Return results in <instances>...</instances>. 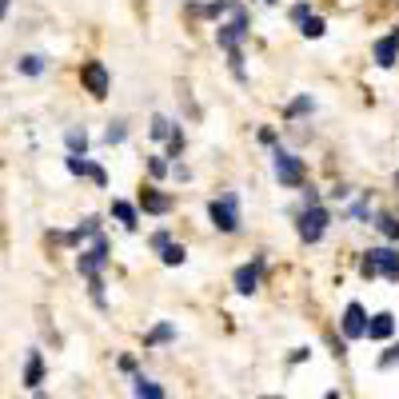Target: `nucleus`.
I'll use <instances>...</instances> for the list:
<instances>
[{
  "label": "nucleus",
  "instance_id": "f257e3e1",
  "mask_svg": "<svg viewBox=\"0 0 399 399\" xmlns=\"http://www.w3.org/2000/svg\"><path fill=\"white\" fill-rule=\"evenodd\" d=\"M272 176H276V184L280 188H304L307 184V164L304 156H296V152H287V148H272Z\"/></svg>",
  "mask_w": 399,
  "mask_h": 399
},
{
  "label": "nucleus",
  "instance_id": "423d86ee",
  "mask_svg": "<svg viewBox=\"0 0 399 399\" xmlns=\"http://www.w3.org/2000/svg\"><path fill=\"white\" fill-rule=\"evenodd\" d=\"M80 84L88 88V96L104 100L108 88H112V72H108V64H100V60H88V64H80Z\"/></svg>",
  "mask_w": 399,
  "mask_h": 399
},
{
  "label": "nucleus",
  "instance_id": "72a5a7b5",
  "mask_svg": "<svg viewBox=\"0 0 399 399\" xmlns=\"http://www.w3.org/2000/svg\"><path fill=\"white\" fill-rule=\"evenodd\" d=\"M92 184H96V188H104V184H108V172H104L100 164H92Z\"/></svg>",
  "mask_w": 399,
  "mask_h": 399
},
{
  "label": "nucleus",
  "instance_id": "39448f33",
  "mask_svg": "<svg viewBox=\"0 0 399 399\" xmlns=\"http://www.w3.org/2000/svg\"><path fill=\"white\" fill-rule=\"evenodd\" d=\"M248 28H252V21H248V12H244V8H232V16H228V24H220V28H216V44L232 52V48H240V44H244Z\"/></svg>",
  "mask_w": 399,
  "mask_h": 399
},
{
  "label": "nucleus",
  "instance_id": "f704fd0d",
  "mask_svg": "<svg viewBox=\"0 0 399 399\" xmlns=\"http://www.w3.org/2000/svg\"><path fill=\"white\" fill-rule=\"evenodd\" d=\"M168 244H172V232H156V235H152V248H156V252L168 248Z\"/></svg>",
  "mask_w": 399,
  "mask_h": 399
},
{
  "label": "nucleus",
  "instance_id": "58836bf2",
  "mask_svg": "<svg viewBox=\"0 0 399 399\" xmlns=\"http://www.w3.org/2000/svg\"><path fill=\"white\" fill-rule=\"evenodd\" d=\"M263 4H276V0H263Z\"/></svg>",
  "mask_w": 399,
  "mask_h": 399
},
{
  "label": "nucleus",
  "instance_id": "4468645a",
  "mask_svg": "<svg viewBox=\"0 0 399 399\" xmlns=\"http://www.w3.org/2000/svg\"><path fill=\"white\" fill-rule=\"evenodd\" d=\"M40 379H44V359H40V352L28 355V368H24V387H40Z\"/></svg>",
  "mask_w": 399,
  "mask_h": 399
},
{
  "label": "nucleus",
  "instance_id": "4be33fe9",
  "mask_svg": "<svg viewBox=\"0 0 399 399\" xmlns=\"http://www.w3.org/2000/svg\"><path fill=\"white\" fill-rule=\"evenodd\" d=\"M64 140H68V156H84V148H88V132H84V128H80V132L72 128Z\"/></svg>",
  "mask_w": 399,
  "mask_h": 399
},
{
  "label": "nucleus",
  "instance_id": "a878e982",
  "mask_svg": "<svg viewBox=\"0 0 399 399\" xmlns=\"http://www.w3.org/2000/svg\"><path fill=\"white\" fill-rule=\"evenodd\" d=\"M16 68H21L24 76H40V72H44V56H24Z\"/></svg>",
  "mask_w": 399,
  "mask_h": 399
},
{
  "label": "nucleus",
  "instance_id": "b1692460",
  "mask_svg": "<svg viewBox=\"0 0 399 399\" xmlns=\"http://www.w3.org/2000/svg\"><path fill=\"white\" fill-rule=\"evenodd\" d=\"M168 172H172V168H168V156H148V176H152V180H164Z\"/></svg>",
  "mask_w": 399,
  "mask_h": 399
},
{
  "label": "nucleus",
  "instance_id": "a211bd4d",
  "mask_svg": "<svg viewBox=\"0 0 399 399\" xmlns=\"http://www.w3.org/2000/svg\"><path fill=\"white\" fill-rule=\"evenodd\" d=\"M172 128H176V124L156 112V116H152V128H148V136H152V140H168V136H172Z\"/></svg>",
  "mask_w": 399,
  "mask_h": 399
},
{
  "label": "nucleus",
  "instance_id": "c9c22d12",
  "mask_svg": "<svg viewBox=\"0 0 399 399\" xmlns=\"http://www.w3.org/2000/svg\"><path fill=\"white\" fill-rule=\"evenodd\" d=\"M8 4H12V0H0V21H4V12H8Z\"/></svg>",
  "mask_w": 399,
  "mask_h": 399
},
{
  "label": "nucleus",
  "instance_id": "dca6fc26",
  "mask_svg": "<svg viewBox=\"0 0 399 399\" xmlns=\"http://www.w3.org/2000/svg\"><path fill=\"white\" fill-rule=\"evenodd\" d=\"M132 387H136V399H168L164 387H160L156 379H148V376H136V383H132Z\"/></svg>",
  "mask_w": 399,
  "mask_h": 399
},
{
  "label": "nucleus",
  "instance_id": "5701e85b",
  "mask_svg": "<svg viewBox=\"0 0 399 399\" xmlns=\"http://www.w3.org/2000/svg\"><path fill=\"white\" fill-rule=\"evenodd\" d=\"M307 112H316V100H311V96H300V100H292V104H287V116H292V120L307 116Z\"/></svg>",
  "mask_w": 399,
  "mask_h": 399
},
{
  "label": "nucleus",
  "instance_id": "bb28decb",
  "mask_svg": "<svg viewBox=\"0 0 399 399\" xmlns=\"http://www.w3.org/2000/svg\"><path fill=\"white\" fill-rule=\"evenodd\" d=\"M68 172L72 176H92V164L84 156H68Z\"/></svg>",
  "mask_w": 399,
  "mask_h": 399
},
{
  "label": "nucleus",
  "instance_id": "aec40b11",
  "mask_svg": "<svg viewBox=\"0 0 399 399\" xmlns=\"http://www.w3.org/2000/svg\"><path fill=\"white\" fill-rule=\"evenodd\" d=\"M172 335H176V328H172V324H160V328H152L148 335H144V348H156V344H168Z\"/></svg>",
  "mask_w": 399,
  "mask_h": 399
},
{
  "label": "nucleus",
  "instance_id": "0eeeda50",
  "mask_svg": "<svg viewBox=\"0 0 399 399\" xmlns=\"http://www.w3.org/2000/svg\"><path fill=\"white\" fill-rule=\"evenodd\" d=\"M104 263H108V240H104V235H92V248L76 256V268H80V276L92 280V276L104 272Z\"/></svg>",
  "mask_w": 399,
  "mask_h": 399
},
{
  "label": "nucleus",
  "instance_id": "f3484780",
  "mask_svg": "<svg viewBox=\"0 0 399 399\" xmlns=\"http://www.w3.org/2000/svg\"><path fill=\"white\" fill-rule=\"evenodd\" d=\"M300 32H304L307 40H320V36H324V32H328V21H324V16H316V12H311V16H307V21L300 24Z\"/></svg>",
  "mask_w": 399,
  "mask_h": 399
},
{
  "label": "nucleus",
  "instance_id": "473e14b6",
  "mask_svg": "<svg viewBox=\"0 0 399 399\" xmlns=\"http://www.w3.org/2000/svg\"><path fill=\"white\" fill-rule=\"evenodd\" d=\"M256 140L263 144V148H276V144H280V136H276L272 128H259V136H256Z\"/></svg>",
  "mask_w": 399,
  "mask_h": 399
},
{
  "label": "nucleus",
  "instance_id": "c85d7f7f",
  "mask_svg": "<svg viewBox=\"0 0 399 399\" xmlns=\"http://www.w3.org/2000/svg\"><path fill=\"white\" fill-rule=\"evenodd\" d=\"M124 136H128V132H124V120L108 124V132H104V140H108V144H124Z\"/></svg>",
  "mask_w": 399,
  "mask_h": 399
},
{
  "label": "nucleus",
  "instance_id": "ddd939ff",
  "mask_svg": "<svg viewBox=\"0 0 399 399\" xmlns=\"http://www.w3.org/2000/svg\"><path fill=\"white\" fill-rule=\"evenodd\" d=\"M112 216H116L128 232H136V228H140V208H132L128 200H112Z\"/></svg>",
  "mask_w": 399,
  "mask_h": 399
},
{
  "label": "nucleus",
  "instance_id": "ea45409f",
  "mask_svg": "<svg viewBox=\"0 0 399 399\" xmlns=\"http://www.w3.org/2000/svg\"><path fill=\"white\" fill-rule=\"evenodd\" d=\"M263 399H268V396H263ZM272 399H280V396H272Z\"/></svg>",
  "mask_w": 399,
  "mask_h": 399
},
{
  "label": "nucleus",
  "instance_id": "9b49d317",
  "mask_svg": "<svg viewBox=\"0 0 399 399\" xmlns=\"http://www.w3.org/2000/svg\"><path fill=\"white\" fill-rule=\"evenodd\" d=\"M372 52H376V64H379V68H396V60H399V28H396V32H387L383 40H376V48H372Z\"/></svg>",
  "mask_w": 399,
  "mask_h": 399
},
{
  "label": "nucleus",
  "instance_id": "393cba45",
  "mask_svg": "<svg viewBox=\"0 0 399 399\" xmlns=\"http://www.w3.org/2000/svg\"><path fill=\"white\" fill-rule=\"evenodd\" d=\"M180 152H184V132H180V124H176L172 136H168V160H180Z\"/></svg>",
  "mask_w": 399,
  "mask_h": 399
},
{
  "label": "nucleus",
  "instance_id": "7ed1b4c3",
  "mask_svg": "<svg viewBox=\"0 0 399 399\" xmlns=\"http://www.w3.org/2000/svg\"><path fill=\"white\" fill-rule=\"evenodd\" d=\"M328 228H331V208L324 204V200L300 208V216H296V232H300L304 244H320V240L328 235Z\"/></svg>",
  "mask_w": 399,
  "mask_h": 399
},
{
  "label": "nucleus",
  "instance_id": "e433bc0d",
  "mask_svg": "<svg viewBox=\"0 0 399 399\" xmlns=\"http://www.w3.org/2000/svg\"><path fill=\"white\" fill-rule=\"evenodd\" d=\"M324 399H339V396H335V391H328V396H324Z\"/></svg>",
  "mask_w": 399,
  "mask_h": 399
},
{
  "label": "nucleus",
  "instance_id": "f03ea898",
  "mask_svg": "<svg viewBox=\"0 0 399 399\" xmlns=\"http://www.w3.org/2000/svg\"><path fill=\"white\" fill-rule=\"evenodd\" d=\"M208 220L216 232L232 235L240 232V192H220L208 200Z\"/></svg>",
  "mask_w": 399,
  "mask_h": 399
},
{
  "label": "nucleus",
  "instance_id": "f8f14e48",
  "mask_svg": "<svg viewBox=\"0 0 399 399\" xmlns=\"http://www.w3.org/2000/svg\"><path fill=\"white\" fill-rule=\"evenodd\" d=\"M391 335H396V316H391V311H376V316H368V339L383 344V339H391Z\"/></svg>",
  "mask_w": 399,
  "mask_h": 399
},
{
  "label": "nucleus",
  "instance_id": "412c9836",
  "mask_svg": "<svg viewBox=\"0 0 399 399\" xmlns=\"http://www.w3.org/2000/svg\"><path fill=\"white\" fill-rule=\"evenodd\" d=\"M348 216H352V220H359V224L376 220V216H372V200H368V196H359V200H355L352 208H348Z\"/></svg>",
  "mask_w": 399,
  "mask_h": 399
},
{
  "label": "nucleus",
  "instance_id": "7c9ffc66",
  "mask_svg": "<svg viewBox=\"0 0 399 399\" xmlns=\"http://www.w3.org/2000/svg\"><path fill=\"white\" fill-rule=\"evenodd\" d=\"M379 368H399V344H391L387 352L379 355Z\"/></svg>",
  "mask_w": 399,
  "mask_h": 399
},
{
  "label": "nucleus",
  "instance_id": "20e7f679",
  "mask_svg": "<svg viewBox=\"0 0 399 399\" xmlns=\"http://www.w3.org/2000/svg\"><path fill=\"white\" fill-rule=\"evenodd\" d=\"M359 272H363V280L383 276V280L399 283V252L396 248H368L363 259H359Z\"/></svg>",
  "mask_w": 399,
  "mask_h": 399
},
{
  "label": "nucleus",
  "instance_id": "4c0bfd02",
  "mask_svg": "<svg viewBox=\"0 0 399 399\" xmlns=\"http://www.w3.org/2000/svg\"><path fill=\"white\" fill-rule=\"evenodd\" d=\"M396 188H399V172H396Z\"/></svg>",
  "mask_w": 399,
  "mask_h": 399
},
{
  "label": "nucleus",
  "instance_id": "2eb2a0df",
  "mask_svg": "<svg viewBox=\"0 0 399 399\" xmlns=\"http://www.w3.org/2000/svg\"><path fill=\"white\" fill-rule=\"evenodd\" d=\"M376 228L383 240H391V244H399V216H391V211H379L376 216Z\"/></svg>",
  "mask_w": 399,
  "mask_h": 399
},
{
  "label": "nucleus",
  "instance_id": "cd10ccee",
  "mask_svg": "<svg viewBox=\"0 0 399 399\" xmlns=\"http://www.w3.org/2000/svg\"><path fill=\"white\" fill-rule=\"evenodd\" d=\"M307 16H311V4H307V0H300V4H292V24H296V28H300V24H304Z\"/></svg>",
  "mask_w": 399,
  "mask_h": 399
},
{
  "label": "nucleus",
  "instance_id": "9d476101",
  "mask_svg": "<svg viewBox=\"0 0 399 399\" xmlns=\"http://www.w3.org/2000/svg\"><path fill=\"white\" fill-rule=\"evenodd\" d=\"M136 208L144 211V216H168V211L176 208V200L168 196V192H160L156 184H148V188L140 192V204Z\"/></svg>",
  "mask_w": 399,
  "mask_h": 399
},
{
  "label": "nucleus",
  "instance_id": "6e6552de",
  "mask_svg": "<svg viewBox=\"0 0 399 399\" xmlns=\"http://www.w3.org/2000/svg\"><path fill=\"white\" fill-rule=\"evenodd\" d=\"M259 280H263V252H256V259H248L244 268H235V292L240 296H256Z\"/></svg>",
  "mask_w": 399,
  "mask_h": 399
},
{
  "label": "nucleus",
  "instance_id": "1a4fd4ad",
  "mask_svg": "<svg viewBox=\"0 0 399 399\" xmlns=\"http://www.w3.org/2000/svg\"><path fill=\"white\" fill-rule=\"evenodd\" d=\"M339 331H344V339H368V311L363 304H348L344 307V320H339Z\"/></svg>",
  "mask_w": 399,
  "mask_h": 399
},
{
  "label": "nucleus",
  "instance_id": "2f4dec72",
  "mask_svg": "<svg viewBox=\"0 0 399 399\" xmlns=\"http://www.w3.org/2000/svg\"><path fill=\"white\" fill-rule=\"evenodd\" d=\"M228 64H232V72L244 80V52H240V48H232V52H228Z\"/></svg>",
  "mask_w": 399,
  "mask_h": 399
},
{
  "label": "nucleus",
  "instance_id": "6ab92c4d",
  "mask_svg": "<svg viewBox=\"0 0 399 399\" xmlns=\"http://www.w3.org/2000/svg\"><path fill=\"white\" fill-rule=\"evenodd\" d=\"M160 259H164L168 268H180L188 259V252H184V244H168V248H160Z\"/></svg>",
  "mask_w": 399,
  "mask_h": 399
},
{
  "label": "nucleus",
  "instance_id": "c756f323",
  "mask_svg": "<svg viewBox=\"0 0 399 399\" xmlns=\"http://www.w3.org/2000/svg\"><path fill=\"white\" fill-rule=\"evenodd\" d=\"M88 292H92V304L104 307V280H100V276H92V280H88Z\"/></svg>",
  "mask_w": 399,
  "mask_h": 399
}]
</instances>
